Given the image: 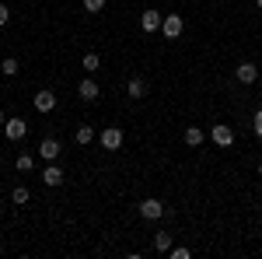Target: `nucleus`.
<instances>
[{
	"mask_svg": "<svg viewBox=\"0 0 262 259\" xmlns=\"http://www.w3.org/2000/svg\"><path fill=\"white\" fill-rule=\"evenodd\" d=\"M182 28H185L182 14H164V21H161V35H164V39H179Z\"/></svg>",
	"mask_w": 262,
	"mask_h": 259,
	"instance_id": "f257e3e1",
	"label": "nucleus"
},
{
	"mask_svg": "<svg viewBox=\"0 0 262 259\" xmlns=\"http://www.w3.org/2000/svg\"><path fill=\"white\" fill-rule=\"evenodd\" d=\"M210 137H213L217 147H231V144H234V130H231L227 123H217V126L210 130Z\"/></svg>",
	"mask_w": 262,
	"mask_h": 259,
	"instance_id": "f03ea898",
	"label": "nucleus"
},
{
	"mask_svg": "<svg viewBox=\"0 0 262 259\" xmlns=\"http://www.w3.org/2000/svg\"><path fill=\"white\" fill-rule=\"evenodd\" d=\"M60 151H63V144H60L56 137H46V140L39 144V158H42V161H56V158H60Z\"/></svg>",
	"mask_w": 262,
	"mask_h": 259,
	"instance_id": "7ed1b4c3",
	"label": "nucleus"
},
{
	"mask_svg": "<svg viewBox=\"0 0 262 259\" xmlns=\"http://www.w3.org/2000/svg\"><path fill=\"white\" fill-rule=\"evenodd\" d=\"M101 147H105V151H119V147H122V130H119V126L101 130Z\"/></svg>",
	"mask_w": 262,
	"mask_h": 259,
	"instance_id": "20e7f679",
	"label": "nucleus"
},
{
	"mask_svg": "<svg viewBox=\"0 0 262 259\" xmlns=\"http://www.w3.org/2000/svg\"><path fill=\"white\" fill-rule=\"evenodd\" d=\"M140 217H147V221H158V217H164V203L161 200H143L140 203Z\"/></svg>",
	"mask_w": 262,
	"mask_h": 259,
	"instance_id": "39448f33",
	"label": "nucleus"
},
{
	"mask_svg": "<svg viewBox=\"0 0 262 259\" xmlns=\"http://www.w3.org/2000/svg\"><path fill=\"white\" fill-rule=\"evenodd\" d=\"M161 21H164L161 11H143V14H140V28L154 35V32H161Z\"/></svg>",
	"mask_w": 262,
	"mask_h": 259,
	"instance_id": "423d86ee",
	"label": "nucleus"
},
{
	"mask_svg": "<svg viewBox=\"0 0 262 259\" xmlns=\"http://www.w3.org/2000/svg\"><path fill=\"white\" fill-rule=\"evenodd\" d=\"M234 77L242 81V84H255V81H259V67H255V63H238V67H234Z\"/></svg>",
	"mask_w": 262,
	"mask_h": 259,
	"instance_id": "0eeeda50",
	"label": "nucleus"
},
{
	"mask_svg": "<svg viewBox=\"0 0 262 259\" xmlns=\"http://www.w3.org/2000/svg\"><path fill=\"white\" fill-rule=\"evenodd\" d=\"M25 133H28V123H25V119H18V116L4 123V137H7V140H21Z\"/></svg>",
	"mask_w": 262,
	"mask_h": 259,
	"instance_id": "6e6552de",
	"label": "nucleus"
},
{
	"mask_svg": "<svg viewBox=\"0 0 262 259\" xmlns=\"http://www.w3.org/2000/svg\"><path fill=\"white\" fill-rule=\"evenodd\" d=\"M42 182H46V186H63V168L56 161H49V165L42 168Z\"/></svg>",
	"mask_w": 262,
	"mask_h": 259,
	"instance_id": "1a4fd4ad",
	"label": "nucleus"
},
{
	"mask_svg": "<svg viewBox=\"0 0 262 259\" xmlns=\"http://www.w3.org/2000/svg\"><path fill=\"white\" fill-rule=\"evenodd\" d=\"M77 95H81L84 102H98V95H101V91H98V84H95V81L88 77V81H81V84H77Z\"/></svg>",
	"mask_w": 262,
	"mask_h": 259,
	"instance_id": "9d476101",
	"label": "nucleus"
},
{
	"mask_svg": "<svg viewBox=\"0 0 262 259\" xmlns=\"http://www.w3.org/2000/svg\"><path fill=\"white\" fill-rule=\"evenodd\" d=\"M126 95H129L133 102H140L143 95H147V81H143V77H133L129 84H126Z\"/></svg>",
	"mask_w": 262,
	"mask_h": 259,
	"instance_id": "9b49d317",
	"label": "nucleus"
},
{
	"mask_svg": "<svg viewBox=\"0 0 262 259\" xmlns=\"http://www.w3.org/2000/svg\"><path fill=\"white\" fill-rule=\"evenodd\" d=\"M35 109H39V112H53V109H56V95H53V91H39V95H35Z\"/></svg>",
	"mask_w": 262,
	"mask_h": 259,
	"instance_id": "f8f14e48",
	"label": "nucleus"
},
{
	"mask_svg": "<svg viewBox=\"0 0 262 259\" xmlns=\"http://www.w3.org/2000/svg\"><path fill=\"white\" fill-rule=\"evenodd\" d=\"M203 140H206V133H203L200 126H189V130H185V144H189V147H200Z\"/></svg>",
	"mask_w": 262,
	"mask_h": 259,
	"instance_id": "ddd939ff",
	"label": "nucleus"
},
{
	"mask_svg": "<svg viewBox=\"0 0 262 259\" xmlns=\"http://www.w3.org/2000/svg\"><path fill=\"white\" fill-rule=\"evenodd\" d=\"M81 67L88 70V74H98V67H101V60H98V53H84V60H81Z\"/></svg>",
	"mask_w": 262,
	"mask_h": 259,
	"instance_id": "4468645a",
	"label": "nucleus"
},
{
	"mask_svg": "<svg viewBox=\"0 0 262 259\" xmlns=\"http://www.w3.org/2000/svg\"><path fill=\"white\" fill-rule=\"evenodd\" d=\"M74 140H77V144H91V140H95V126H88V123H84V126H77Z\"/></svg>",
	"mask_w": 262,
	"mask_h": 259,
	"instance_id": "2eb2a0df",
	"label": "nucleus"
},
{
	"mask_svg": "<svg viewBox=\"0 0 262 259\" xmlns=\"http://www.w3.org/2000/svg\"><path fill=\"white\" fill-rule=\"evenodd\" d=\"M154 249H158V252H168V249H171V231H158V235H154Z\"/></svg>",
	"mask_w": 262,
	"mask_h": 259,
	"instance_id": "dca6fc26",
	"label": "nucleus"
},
{
	"mask_svg": "<svg viewBox=\"0 0 262 259\" xmlns=\"http://www.w3.org/2000/svg\"><path fill=\"white\" fill-rule=\"evenodd\" d=\"M0 70H4V74H7V77H14V74H18L21 67H18V60H14V56H7V60L0 63Z\"/></svg>",
	"mask_w": 262,
	"mask_h": 259,
	"instance_id": "f3484780",
	"label": "nucleus"
},
{
	"mask_svg": "<svg viewBox=\"0 0 262 259\" xmlns=\"http://www.w3.org/2000/svg\"><path fill=\"white\" fill-rule=\"evenodd\" d=\"M168 256H171V259H192V252H189L185 245H171V249H168Z\"/></svg>",
	"mask_w": 262,
	"mask_h": 259,
	"instance_id": "a211bd4d",
	"label": "nucleus"
},
{
	"mask_svg": "<svg viewBox=\"0 0 262 259\" xmlns=\"http://www.w3.org/2000/svg\"><path fill=\"white\" fill-rule=\"evenodd\" d=\"M11 200H14L18 207H25V203H28V189H25V186H14V193H11Z\"/></svg>",
	"mask_w": 262,
	"mask_h": 259,
	"instance_id": "6ab92c4d",
	"label": "nucleus"
},
{
	"mask_svg": "<svg viewBox=\"0 0 262 259\" xmlns=\"http://www.w3.org/2000/svg\"><path fill=\"white\" fill-rule=\"evenodd\" d=\"M32 168H35V158H32V154H21L18 158V172H32Z\"/></svg>",
	"mask_w": 262,
	"mask_h": 259,
	"instance_id": "aec40b11",
	"label": "nucleus"
},
{
	"mask_svg": "<svg viewBox=\"0 0 262 259\" xmlns=\"http://www.w3.org/2000/svg\"><path fill=\"white\" fill-rule=\"evenodd\" d=\"M84 11L98 14V11H105V0H84Z\"/></svg>",
	"mask_w": 262,
	"mask_h": 259,
	"instance_id": "412c9836",
	"label": "nucleus"
},
{
	"mask_svg": "<svg viewBox=\"0 0 262 259\" xmlns=\"http://www.w3.org/2000/svg\"><path fill=\"white\" fill-rule=\"evenodd\" d=\"M252 130H255V137L262 140V109L255 112V116H252Z\"/></svg>",
	"mask_w": 262,
	"mask_h": 259,
	"instance_id": "4be33fe9",
	"label": "nucleus"
},
{
	"mask_svg": "<svg viewBox=\"0 0 262 259\" xmlns=\"http://www.w3.org/2000/svg\"><path fill=\"white\" fill-rule=\"evenodd\" d=\"M7 21H11V7H7V4H0V25H7Z\"/></svg>",
	"mask_w": 262,
	"mask_h": 259,
	"instance_id": "5701e85b",
	"label": "nucleus"
},
{
	"mask_svg": "<svg viewBox=\"0 0 262 259\" xmlns=\"http://www.w3.org/2000/svg\"><path fill=\"white\" fill-rule=\"evenodd\" d=\"M4 123H7V116H4V109H0V130H4Z\"/></svg>",
	"mask_w": 262,
	"mask_h": 259,
	"instance_id": "b1692460",
	"label": "nucleus"
},
{
	"mask_svg": "<svg viewBox=\"0 0 262 259\" xmlns=\"http://www.w3.org/2000/svg\"><path fill=\"white\" fill-rule=\"evenodd\" d=\"M255 7H262V0H255Z\"/></svg>",
	"mask_w": 262,
	"mask_h": 259,
	"instance_id": "393cba45",
	"label": "nucleus"
},
{
	"mask_svg": "<svg viewBox=\"0 0 262 259\" xmlns=\"http://www.w3.org/2000/svg\"><path fill=\"white\" fill-rule=\"evenodd\" d=\"M259 175H262V165H259Z\"/></svg>",
	"mask_w": 262,
	"mask_h": 259,
	"instance_id": "a878e982",
	"label": "nucleus"
}]
</instances>
